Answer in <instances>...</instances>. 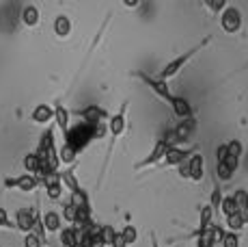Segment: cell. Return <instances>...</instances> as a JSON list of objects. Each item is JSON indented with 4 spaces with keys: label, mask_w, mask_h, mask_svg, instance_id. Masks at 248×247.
I'll use <instances>...</instances> for the list:
<instances>
[{
    "label": "cell",
    "mask_w": 248,
    "mask_h": 247,
    "mask_svg": "<svg viewBox=\"0 0 248 247\" xmlns=\"http://www.w3.org/2000/svg\"><path fill=\"white\" fill-rule=\"evenodd\" d=\"M170 148H177V139L173 137V130H169L164 137H162V139L155 141V145H154V150L149 152V156H147V159H142L140 163H136L134 169H136V172H140V169H147V167H151V165L162 163V159H164L166 152H169Z\"/></svg>",
    "instance_id": "cell-3"
},
{
    "label": "cell",
    "mask_w": 248,
    "mask_h": 247,
    "mask_svg": "<svg viewBox=\"0 0 248 247\" xmlns=\"http://www.w3.org/2000/svg\"><path fill=\"white\" fill-rule=\"evenodd\" d=\"M194 128H197V120H181L177 126L173 128V137L177 139V143L179 141H186V139H190L192 137V132H194Z\"/></svg>",
    "instance_id": "cell-15"
},
{
    "label": "cell",
    "mask_w": 248,
    "mask_h": 247,
    "mask_svg": "<svg viewBox=\"0 0 248 247\" xmlns=\"http://www.w3.org/2000/svg\"><path fill=\"white\" fill-rule=\"evenodd\" d=\"M41 219H44L46 232H50V234H54V232H61V230H63V219H61V215H59L56 211H47L46 215H41Z\"/></svg>",
    "instance_id": "cell-17"
},
{
    "label": "cell",
    "mask_w": 248,
    "mask_h": 247,
    "mask_svg": "<svg viewBox=\"0 0 248 247\" xmlns=\"http://www.w3.org/2000/svg\"><path fill=\"white\" fill-rule=\"evenodd\" d=\"M119 234L123 236V241H125L127 247L134 245L136 241H138V230H136V226H123V230L119 232Z\"/></svg>",
    "instance_id": "cell-27"
},
{
    "label": "cell",
    "mask_w": 248,
    "mask_h": 247,
    "mask_svg": "<svg viewBox=\"0 0 248 247\" xmlns=\"http://www.w3.org/2000/svg\"><path fill=\"white\" fill-rule=\"evenodd\" d=\"M134 78L138 80H142V83L147 85V87L151 89V91L155 93L160 100H164L166 104H170V100H173V93H170V89H169V85L164 83V80H160L158 76H149L147 72H134Z\"/></svg>",
    "instance_id": "cell-4"
},
{
    "label": "cell",
    "mask_w": 248,
    "mask_h": 247,
    "mask_svg": "<svg viewBox=\"0 0 248 247\" xmlns=\"http://www.w3.org/2000/svg\"><path fill=\"white\" fill-rule=\"evenodd\" d=\"M220 243H222V247H240V234H235V232H225Z\"/></svg>",
    "instance_id": "cell-34"
},
{
    "label": "cell",
    "mask_w": 248,
    "mask_h": 247,
    "mask_svg": "<svg viewBox=\"0 0 248 247\" xmlns=\"http://www.w3.org/2000/svg\"><path fill=\"white\" fill-rule=\"evenodd\" d=\"M222 189L220 184H218V180L214 178V191H212V197H209V208L214 211V215H218V211H220V204H222Z\"/></svg>",
    "instance_id": "cell-24"
},
{
    "label": "cell",
    "mask_w": 248,
    "mask_h": 247,
    "mask_svg": "<svg viewBox=\"0 0 248 247\" xmlns=\"http://www.w3.org/2000/svg\"><path fill=\"white\" fill-rule=\"evenodd\" d=\"M237 167H240V163H237V160H231V159H227L225 163H218L216 165V180H220V182L231 180L233 174L237 172Z\"/></svg>",
    "instance_id": "cell-16"
},
{
    "label": "cell",
    "mask_w": 248,
    "mask_h": 247,
    "mask_svg": "<svg viewBox=\"0 0 248 247\" xmlns=\"http://www.w3.org/2000/svg\"><path fill=\"white\" fill-rule=\"evenodd\" d=\"M61 236V243H63V247H76L80 243V232L76 230V228H63V230L59 232Z\"/></svg>",
    "instance_id": "cell-21"
},
{
    "label": "cell",
    "mask_w": 248,
    "mask_h": 247,
    "mask_svg": "<svg viewBox=\"0 0 248 247\" xmlns=\"http://www.w3.org/2000/svg\"><path fill=\"white\" fill-rule=\"evenodd\" d=\"M214 211L209 208V204H205V206H201V223H199V230H203V228L212 226L214 223Z\"/></svg>",
    "instance_id": "cell-29"
},
{
    "label": "cell",
    "mask_w": 248,
    "mask_h": 247,
    "mask_svg": "<svg viewBox=\"0 0 248 247\" xmlns=\"http://www.w3.org/2000/svg\"><path fill=\"white\" fill-rule=\"evenodd\" d=\"M69 204H74L76 208H91V202H89V193L84 191H78V193H71L69 197Z\"/></svg>",
    "instance_id": "cell-26"
},
{
    "label": "cell",
    "mask_w": 248,
    "mask_h": 247,
    "mask_svg": "<svg viewBox=\"0 0 248 247\" xmlns=\"http://www.w3.org/2000/svg\"><path fill=\"white\" fill-rule=\"evenodd\" d=\"M125 113H127V100H123V104H121V108H119L114 115L108 117V122H106V128H108V132H110V137H112V141H117L119 137L125 132V128H127V120H125Z\"/></svg>",
    "instance_id": "cell-6"
},
{
    "label": "cell",
    "mask_w": 248,
    "mask_h": 247,
    "mask_svg": "<svg viewBox=\"0 0 248 247\" xmlns=\"http://www.w3.org/2000/svg\"><path fill=\"white\" fill-rule=\"evenodd\" d=\"M209 41H212V37H205V39L201 41V44L192 46V48H190V50H186L184 54H179V56H175L173 61H169V63H166L164 68H162V72H160L158 78H160V80H164V83H166V80H169V78H173V76H177V74L181 72V70H184L186 65H188L190 61L194 59V56H197V52H203L205 48H207V46H209Z\"/></svg>",
    "instance_id": "cell-2"
},
{
    "label": "cell",
    "mask_w": 248,
    "mask_h": 247,
    "mask_svg": "<svg viewBox=\"0 0 248 247\" xmlns=\"http://www.w3.org/2000/svg\"><path fill=\"white\" fill-rule=\"evenodd\" d=\"M74 115L87 124H104L108 120V113L102 106H97V104H89L84 108H78V111H74Z\"/></svg>",
    "instance_id": "cell-10"
},
{
    "label": "cell",
    "mask_w": 248,
    "mask_h": 247,
    "mask_svg": "<svg viewBox=\"0 0 248 247\" xmlns=\"http://www.w3.org/2000/svg\"><path fill=\"white\" fill-rule=\"evenodd\" d=\"M199 148L197 145H190V148H170L169 152H166V156L162 159V165L164 167H179L181 163H186V160L190 159L192 154H197Z\"/></svg>",
    "instance_id": "cell-7"
},
{
    "label": "cell",
    "mask_w": 248,
    "mask_h": 247,
    "mask_svg": "<svg viewBox=\"0 0 248 247\" xmlns=\"http://www.w3.org/2000/svg\"><path fill=\"white\" fill-rule=\"evenodd\" d=\"M41 184L46 187V193H47V197H50L52 202L61 199V195H63V184H61V176H59V172L46 176V178L41 180Z\"/></svg>",
    "instance_id": "cell-12"
},
{
    "label": "cell",
    "mask_w": 248,
    "mask_h": 247,
    "mask_svg": "<svg viewBox=\"0 0 248 247\" xmlns=\"http://www.w3.org/2000/svg\"><path fill=\"white\" fill-rule=\"evenodd\" d=\"M244 68H248V63H246V65H244Z\"/></svg>",
    "instance_id": "cell-42"
},
{
    "label": "cell",
    "mask_w": 248,
    "mask_h": 247,
    "mask_svg": "<svg viewBox=\"0 0 248 247\" xmlns=\"http://www.w3.org/2000/svg\"><path fill=\"white\" fill-rule=\"evenodd\" d=\"M59 176H61V184H63V187H67V189H69V193H78V191H82V187H80L78 178H76V174H74V167L65 169V172H59Z\"/></svg>",
    "instance_id": "cell-20"
},
{
    "label": "cell",
    "mask_w": 248,
    "mask_h": 247,
    "mask_svg": "<svg viewBox=\"0 0 248 247\" xmlns=\"http://www.w3.org/2000/svg\"><path fill=\"white\" fill-rule=\"evenodd\" d=\"M69 117H71L69 108H65L63 104H56V106H54V122H56V126H59V130L63 132V135L69 130V126H71Z\"/></svg>",
    "instance_id": "cell-18"
},
{
    "label": "cell",
    "mask_w": 248,
    "mask_h": 247,
    "mask_svg": "<svg viewBox=\"0 0 248 247\" xmlns=\"http://www.w3.org/2000/svg\"><path fill=\"white\" fill-rule=\"evenodd\" d=\"M218 212H222L225 217H231V215H235L237 212V206H235V199H233V195H227V197H222V204H220V211Z\"/></svg>",
    "instance_id": "cell-28"
},
{
    "label": "cell",
    "mask_w": 248,
    "mask_h": 247,
    "mask_svg": "<svg viewBox=\"0 0 248 247\" xmlns=\"http://www.w3.org/2000/svg\"><path fill=\"white\" fill-rule=\"evenodd\" d=\"M104 124H87V122H78L74 126H69V130L63 135L65 145H69L71 150H76L80 154L93 139L104 135Z\"/></svg>",
    "instance_id": "cell-1"
},
{
    "label": "cell",
    "mask_w": 248,
    "mask_h": 247,
    "mask_svg": "<svg viewBox=\"0 0 248 247\" xmlns=\"http://www.w3.org/2000/svg\"><path fill=\"white\" fill-rule=\"evenodd\" d=\"M24 247H44V243H41V241L31 232V234L24 236Z\"/></svg>",
    "instance_id": "cell-37"
},
{
    "label": "cell",
    "mask_w": 248,
    "mask_h": 247,
    "mask_svg": "<svg viewBox=\"0 0 248 247\" xmlns=\"http://www.w3.org/2000/svg\"><path fill=\"white\" fill-rule=\"evenodd\" d=\"M227 145V159H231V160H237L240 163V159H242V154H244V145H242V141L240 139H231Z\"/></svg>",
    "instance_id": "cell-22"
},
{
    "label": "cell",
    "mask_w": 248,
    "mask_h": 247,
    "mask_svg": "<svg viewBox=\"0 0 248 247\" xmlns=\"http://www.w3.org/2000/svg\"><path fill=\"white\" fill-rule=\"evenodd\" d=\"M225 160H227V145L220 143V145L216 148V165H218V163H225Z\"/></svg>",
    "instance_id": "cell-38"
},
{
    "label": "cell",
    "mask_w": 248,
    "mask_h": 247,
    "mask_svg": "<svg viewBox=\"0 0 248 247\" xmlns=\"http://www.w3.org/2000/svg\"><path fill=\"white\" fill-rule=\"evenodd\" d=\"M39 167H41V160H39V156H37L35 152H31V154L24 156V169H26V174L37 176Z\"/></svg>",
    "instance_id": "cell-25"
},
{
    "label": "cell",
    "mask_w": 248,
    "mask_h": 247,
    "mask_svg": "<svg viewBox=\"0 0 248 247\" xmlns=\"http://www.w3.org/2000/svg\"><path fill=\"white\" fill-rule=\"evenodd\" d=\"M177 169H179V176H181V178L188 180V160H186V163H181Z\"/></svg>",
    "instance_id": "cell-40"
},
{
    "label": "cell",
    "mask_w": 248,
    "mask_h": 247,
    "mask_svg": "<svg viewBox=\"0 0 248 247\" xmlns=\"http://www.w3.org/2000/svg\"><path fill=\"white\" fill-rule=\"evenodd\" d=\"M149 239H151V247H160V241H158V234L154 230L149 232Z\"/></svg>",
    "instance_id": "cell-41"
},
{
    "label": "cell",
    "mask_w": 248,
    "mask_h": 247,
    "mask_svg": "<svg viewBox=\"0 0 248 247\" xmlns=\"http://www.w3.org/2000/svg\"><path fill=\"white\" fill-rule=\"evenodd\" d=\"M227 228H229V232H235V234H240V230L244 228V221H242L237 215H231V217H227Z\"/></svg>",
    "instance_id": "cell-35"
},
{
    "label": "cell",
    "mask_w": 248,
    "mask_h": 247,
    "mask_svg": "<svg viewBox=\"0 0 248 247\" xmlns=\"http://www.w3.org/2000/svg\"><path fill=\"white\" fill-rule=\"evenodd\" d=\"M242 11L237 7H233V4H229L225 11L220 13V26L222 31L229 33V35H235V33L242 31Z\"/></svg>",
    "instance_id": "cell-5"
},
{
    "label": "cell",
    "mask_w": 248,
    "mask_h": 247,
    "mask_svg": "<svg viewBox=\"0 0 248 247\" xmlns=\"http://www.w3.org/2000/svg\"><path fill=\"white\" fill-rule=\"evenodd\" d=\"M114 234H117V232H114L112 226H99V236H102L104 245H112Z\"/></svg>",
    "instance_id": "cell-33"
},
{
    "label": "cell",
    "mask_w": 248,
    "mask_h": 247,
    "mask_svg": "<svg viewBox=\"0 0 248 247\" xmlns=\"http://www.w3.org/2000/svg\"><path fill=\"white\" fill-rule=\"evenodd\" d=\"M37 215H39V208H20L16 212V230L24 232V234H31Z\"/></svg>",
    "instance_id": "cell-9"
},
{
    "label": "cell",
    "mask_w": 248,
    "mask_h": 247,
    "mask_svg": "<svg viewBox=\"0 0 248 247\" xmlns=\"http://www.w3.org/2000/svg\"><path fill=\"white\" fill-rule=\"evenodd\" d=\"M170 108H173L175 117H177L179 122L181 120H192L194 117V111H192V106H190V102L181 96H173V100H170Z\"/></svg>",
    "instance_id": "cell-13"
},
{
    "label": "cell",
    "mask_w": 248,
    "mask_h": 247,
    "mask_svg": "<svg viewBox=\"0 0 248 247\" xmlns=\"http://www.w3.org/2000/svg\"><path fill=\"white\" fill-rule=\"evenodd\" d=\"M52 120H54V106H50V104H37L31 113V122L39 124V126H46Z\"/></svg>",
    "instance_id": "cell-14"
},
{
    "label": "cell",
    "mask_w": 248,
    "mask_h": 247,
    "mask_svg": "<svg viewBox=\"0 0 248 247\" xmlns=\"http://www.w3.org/2000/svg\"><path fill=\"white\" fill-rule=\"evenodd\" d=\"M4 189H17V191H24V193H31L39 187V180L31 174H22V176H16V178H4L2 180Z\"/></svg>",
    "instance_id": "cell-8"
},
{
    "label": "cell",
    "mask_w": 248,
    "mask_h": 247,
    "mask_svg": "<svg viewBox=\"0 0 248 247\" xmlns=\"http://www.w3.org/2000/svg\"><path fill=\"white\" fill-rule=\"evenodd\" d=\"M110 247H127V245H125V241H123V236L119 234V232L114 234V241H112V245H110Z\"/></svg>",
    "instance_id": "cell-39"
},
{
    "label": "cell",
    "mask_w": 248,
    "mask_h": 247,
    "mask_svg": "<svg viewBox=\"0 0 248 247\" xmlns=\"http://www.w3.org/2000/svg\"><path fill=\"white\" fill-rule=\"evenodd\" d=\"M54 33L59 37H69V33H71V20L67 16H56V20H54Z\"/></svg>",
    "instance_id": "cell-23"
},
{
    "label": "cell",
    "mask_w": 248,
    "mask_h": 247,
    "mask_svg": "<svg viewBox=\"0 0 248 247\" xmlns=\"http://www.w3.org/2000/svg\"><path fill=\"white\" fill-rule=\"evenodd\" d=\"M203 176H205V160H203L201 152H197V154H192L188 159V180L201 182Z\"/></svg>",
    "instance_id": "cell-11"
},
{
    "label": "cell",
    "mask_w": 248,
    "mask_h": 247,
    "mask_svg": "<svg viewBox=\"0 0 248 247\" xmlns=\"http://www.w3.org/2000/svg\"><path fill=\"white\" fill-rule=\"evenodd\" d=\"M0 228H4V230H16V223L9 219V215H7L4 208H0Z\"/></svg>",
    "instance_id": "cell-36"
},
{
    "label": "cell",
    "mask_w": 248,
    "mask_h": 247,
    "mask_svg": "<svg viewBox=\"0 0 248 247\" xmlns=\"http://www.w3.org/2000/svg\"><path fill=\"white\" fill-rule=\"evenodd\" d=\"M233 199H235L237 211H242V208H248V191H246V189H237V191L233 193Z\"/></svg>",
    "instance_id": "cell-32"
},
{
    "label": "cell",
    "mask_w": 248,
    "mask_h": 247,
    "mask_svg": "<svg viewBox=\"0 0 248 247\" xmlns=\"http://www.w3.org/2000/svg\"><path fill=\"white\" fill-rule=\"evenodd\" d=\"M76 215H78V208H76L74 204L65 202V204H63V215H61V219H65V221L69 223V226H74V221H76Z\"/></svg>",
    "instance_id": "cell-30"
},
{
    "label": "cell",
    "mask_w": 248,
    "mask_h": 247,
    "mask_svg": "<svg viewBox=\"0 0 248 247\" xmlns=\"http://www.w3.org/2000/svg\"><path fill=\"white\" fill-rule=\"evenodd\" d=\"M201 4L205 9H209L212 13H216V16H218V13H222L229 7L227 0H218V2H216V0H205V2H201Z\"/></svg>",
    "instance_id": "cell-31"
},
{
    "label": "cell",
    "mask_w": 248,
    "mask_h": 247,
    "mask_svg": "<svg viewBox=\"0 0 248 247\" xmlns=\"http://www.w3.org/2000/svg\"><path fill=\"white\" fill-rule=\"evenodd\" d=\"M22 22L26 24L28 28H35L37 24H39V20H41V13H39V9L35 7V4H26V7L22 9Z\"/></svg>",
    "instance_id": "cell-19"
}]
</instances>
